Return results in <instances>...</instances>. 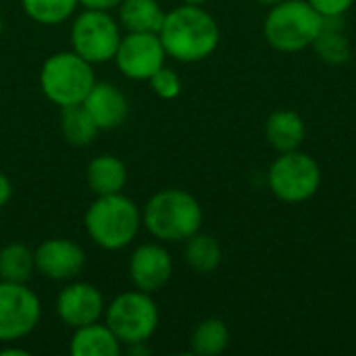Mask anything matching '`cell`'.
<instances>
[{"label": "cell", "mask_w": 356, "mask_h": 356, "mask_svg": "<svg viewBox=\"0 0 356 356\" xmlns=\"http://www.w3.org/2000/svg\"><path fill=\"white\" fill-rule=\"evenodd\" d=\"M104 298L94 284L73 282L67 284L56 296V315L67 327H83L100 321L104 315Z\"/></svg>", "instance_id": "11"}, {"label": "cell", "mask_w": 356, "mask_h": 356, "mask_svg": "<svg viewBox=\"0 0 356 356\" xmlns=\"http://www.w3.org/2000/svg\"><path fill=\"white\" fill-rule=\"evenodd\" d=\"M29 350H23L19 346H8V348H0V356H27Z\"/></svg>", "instance_id": "29"}, {"label": "cell", "mask_w": 356, "mask_h": 356, "mask_svg": "<svg viewBox=\"0 0 356 356\" xmlns=\"http://www.w3.org/2000/svg\"><path fill=\"white\" fill-rule=\"evenodd\" d=\"M42 319V302L27 284L0 280V342L29 336Z\"/></svg>", "instance_id": "9"}, {"label": "cell", "mask_w": 356, "mask_h": 356, "mask_svg": "<svg viewBox=\"0 0 356 356\" xmlns=\"http://www.w3.org/2000/svg\"><path fill=\"white\" fill-rule=\"evenodd\" d=\"M33 271H35L33 250H29L25 244L13 242L0 248V280L2 282L27 284Z\"/></svg>", "instance_id": "22"}, {"label": "cell", "mask_w": 356, "mask_h": 356, "mask_svg": "<svg viewBox=\"0 0 356 356\" xmlns=\"http://www.w3.org/2000/svg\"><path fill=\"white\" fill-rule=\"evenodd\" d=\"M184 259L194 273L211 275L213 271L219 269V265L223 261V250H221V244L217 242V238L198 232L186 240Z\"/></svg>", "instance_id": "19"}, {"label": "cell", "mask_w": 356, "mask_h": 356, "mask_svg": "<svg viewBox=\"0 0 356 356\" xmlns=\"http://www.w3.org/2000/svg\"><path fill=\"white\" fill-rule=\"evenodd\" d=\"M2 29H4V23H2V15H0V35H2Z\"/></svg>", "instance_id": "32"}, {"label": "cell", "mask_w": 356, "mask_h": 356, "mask_svg": "<svg viewBox=\"0 0 356 356\" xmlns=\"http://www.w3.org/2000/svg\"><path fill=\"white\" fill-rule=\"evenodd\" d=\"M86 181L96 196L119 194L127 184V169L123 161L113 154H100L88 163Z\"/></svg>", "instance_id": "17"}, {"label": "cell", "mask_w": 356, "mask_h": 356, "mask_svg": "<svg viewBox=\"0 0 356 356\" xmlns=\"http://www.w3.org/2000/svg\"><path fill=\"white\" fill-rule=\"evenodd\" d=\"M184 2H188V4H204L209 0H184Z\"/></svg>", "instance_id": "31"}, {"label": "cell", "mask_w": 356, "mask_h": 356, "mask_svg": "<svg viewBox=\"0 0 356 356\" xmlns=\"http://www.w3.org/2000/svg\"><path fill=\"white\" fill-rule=\"evenodd\" d=\"M94 83L96 77L92 63H88L73 50L50 54L40 69L42 94L60 108L81 104Z\"/></svg>", "instance_id": "5"}, {"label": "cell", "mask_w": 356, "mask_h": 356, "mask_svg": "<svg viewBox=\"0 0 356 356\" xmlns=\"http://www.w3.org/2000/svg\"><path fill=\"white\" fill-rule=\"evenodd\" d=\"M60 131L71 146H88L96 140L100 129L83 104H71L60 108Z\"/></svg>", "instance_id": "21"}, {"label": "cell", "mask_w": 356, "mask_h": 356, "mask_svg": "<svg viewBox=\"0 0 356 356\" xmlns=\"http://www.w3.org/2000/svg\"><path fill=\"white\" fill-rule=\"evenodd\" d=\"M159 307L152 294L142 290L123 292L104 309V323L123 346L146 344L159 327Z\"/></svg>", "instance_id": "7"}, {"label": "cell", "mask_w": 356, "mask_h": 356, "mask_svg": "<svg viewBox=\"0 0 356 356\" xmlns=\"http://www.w3.org/2000/svg\"><path fill=\"white\" fill-rule=\"evenodd\" d=\"M121 42V25L111 10L83 8L71 25L73 52L92 65L108 63L115 58Z\"/></svg>", "instance_id": "8"}, {"label": "cell", "mask_w": 356, "mask_h": 356, "mask_svg": "<svg viewBox=\"0 0 356 356\" xmlns=\"http://www.w3.org/2000/svg\"><path fill=\"white\" fill-rule=\"evenodd\" d=\"M323 173L319 163L298 150L280 152L267 171V186L271 194L286 204L309 202L321 188Z\"/></svg>", "instance_id": "6"}, {"label": "cell", "mask_w": 356, "mask_h": 356, "mask_svg": "<svg viewBox=\"0 0 356 356\" xmlns=\"http://www.w3.org/2000/svg\"><path fill=\"white\" fill-rule=\"evenodd\" d=\"M265 138L269 146L280 154V152H290L298 150L307 138V125L305 119L290 108L275 111L267 117L265 123Z\"/></svg>", "instance_id": "15"}, {"label": "cell", "mask_w": 356, "mask_h": 356, "mask_svg": "<svg viewBox=\"0 0 356 356\" xmlns=\"http://www.w3.org/2000/svg\"><path fill=\"white\" fill-rule=\"evenodd\" d=\"M79 4L92 10H113L121 4V0H79Z\"/></svg>", "instance_id": "27"}, {"label": "cell", "mask_w": 356, "mask_h": 356, "mask_svg": "<svg viewBox=\"0 0 356 356\" xmlns=\"http://www.w3.org/2000/svg\"><path fill=\"white\" fill-rule=\"evenodd\" d=\"M340 19H325L323 31L319 33V38L315 40L313 48L317 50L319 58L330 63V65H342L350 58V42L348 35L342 29V23H338Z\"/></svg>", "instance_id": "23"}, {"label": "cell", "mask_w": 356, "mask_h": 356, "mask_svg": "<svg viewBox=\"0 0 356 356\" xmlns=\"http://www.w3.org/2000/svg\"><path fill=\"white\" fill-rule=\"evenodd\" d=\"M121 342L111 332V327L100 321L77 327L69 342V353L73 356H119Z\"/></svg>", "instance_id": "16"}, {"label": "cell", "mask_w": 356, "mask_h": 356, "mask_svg": "<svg viewBox=\"0 0 356 356\" xmlns=\"http://www.w3.org/2000/svg\"><path fill=\"white\" fill-rule=\"evenodd\" d=\"M117 8L119 25L140 33H159L167 15L159 0H121Z\"/></svg>", "instance_id": "18"}, {"label": "cell", "mask_w": 356, "mask_h": 356, "mask_svg": "<svg viewBox=\"0 0 356 356\" xmlns=\"http://www.w3.org/2000/svg\"><path fill=\"white\" fill-rule=\"evenodd\" d=\"M90 240L104 250L127 248L142 227V211L123 192L96 196L83 215Z\"/></svg>", "instance_id": "3"}, {"label": "cell", "mask_w": 356, "mask_h": 356, "mask_svg": "<svg viewBox=\"0 0 356 356\" xmlns=\"http://www.w3.org/2000/svg\"><path fill=\"white\" fill-rule=\"evenodd\" d=\"M259 4H263V6H273V4H277L280 0H257Z\"/></svg>", "instance_id": "30"}, {"label": "cell", "mask_w": 356, "mask_h": 356, "mask_svg": "<svg viewBox=\"0 0 356 356\" xmlns=\"http://www.w3.org/2000/svg\"><path fill=\"white\" fill-rule=\"evenodd\" d=\"M202 219L200 202L177 188L156 192L142 211V225L161 242H186L200 232Z\"/></svg>", "instance_id": "2"}, {"label": "cell", "mask_w": 356, "mask_h": 356, "mask_svg": "<svg viewBox=\"0 0 356 356\" xmlns=\"http://www.w3.org/2000/svg\"><path fill=\"white\" fill-rule=\"evenodd\" d=\"M10 196H13V186H10V179L4 175V173H0V209L10 200Z\"/></svg>", "instance_id": "28"}, {"label": "cell", "mask_w": 356, "mask_h": 356, "mask_svg": "<svg viewBox=\"0 0 356 356\" xmlns=\"http://www.w3.org/2000/svg\"><path fill=\"white\" fill-rule=\"evenodd\" d=\"M33 259H35V271L52 282L75 280L86 265L83 248L65 238L44 240L33 250Z\"/></svg>", "instance_id": "12"}, {"label": "cell", "mask_w": 356, "mask_h": 356, "mask_svg": "<svg viewBox=\"0 0 356 356\" xmlns=\"http://www.w3.org/2000/svg\"><path fill=\"white\" fill-rule=\"evenodd\" d=\"M159 38L167 50V56L179 63H200L217 50L221 29L202 4L184 2L165 15Z\"/></svg>", "instance_id": "1"}, {"label": "cell", "mask_w": 356, "mask_h": 356, "mask_svg": "<svg viewBox=\"0 0 356 356\" xmlns=\"http://www.w3.org/2000/svg\"><path fill=\"white\" fill-rule=\"evenodd\" d=\"M229 327L225 321L217 317H209L196 325L190 338V348L192 353L198 356H217L227 350L229 346Z\"/></svg>", "instance_id": "20"}, {"label": "cell", "mask_w": 356, "mask_h": 356, "mask_svg": "<svg viewBox=\"0 0 356 356\" xmlns=\"http://www.w3.org/2000/svg\"><path fill=\"white\" fill-rule=\"evenodd\" d=\"M325 19L309 0H280L269 6L263 23L267 44L277 52H302L315 44L323 31Z\"/></svg>", "instance_id": "4"}, {"label": "cell", "mask_w": 356, "mask_h": 356, "mask_svg": "<svg viewBox=\"0 0 356 356\" xmlns=\"http://www.w3.org/2000/svg\"><path fill=\"white\" fill-rule=\"evenodd\" d=\"M148 83L152 92L163 100H173L181 94V77L165 65L148 79Z\"/></svg>", "instance_id": "25"}, {"label": "cell", "mask_w": 356, "mask_h": 356, "mask_svg": "<svg viewBox=\"0 0 356 356\" xmlns=\"http://www.w3.org/2000/svg\"><path fill=\"white\" fill-rule=\"evenodd\" d=\"M167 58V50L159 38V33H140L127 31L121 35L115 63L117 69L134 81H148Z\"/></svg>", "instance_id": "10"}, {"label": "cell", "mask_w": 356, "mask_h": 356, "mask_svg": "<svg viewBox=\"0 0 356 356\" xmlns=\"http://www.w3.org/2000/svg\"><path fill=\"white\" fill-rule=\"evenodd\" d=\"M173 275V259L161 244H142L129 257V280L136 290L154 294Z\"/></svg>", "instance_id": "13"}, {"label": "cell", "mask_w": 356, "mask_h": 356, "mask_svg": "<svg viewBox=\"0 0 356 356\" xmlns=\"http://www.w3.org/2000/svg\"><path fill=\"white\" fill-rule=\"evenodd\" d=\"M81 104L86 106L100 131L123 125L129 115V102L125 94L108 81H96Z\"/></svg>", "instance_id": "14"}, {"label": "cell", "mask_w": 356, "mask_h": 356, "mask_svg": "<svg viewBox=\"0 0 356 356\" xmlns=\"http://www.w3.org/2000/svg\"><path fill=\"white\" fill-rule=\"evenodd\" d=\"M79 0H21L25 15L40 25H60L77 8Z\"/></svg>", "instance_id": "24"}, {"label": "cell", "mask_w": 356, "mask_h": 356, "mask_svg": "<svg viewBox=\"0 0 356 356\" xmlns=\"http://www.w3.org/2000/svg\"><path fill=\"white\" fill-rule=\"evenodd\" d=\"M311 6L323 17V19H342L356 0H309Z\"/></svg>", "instance_id": "26"}]
</instances>
